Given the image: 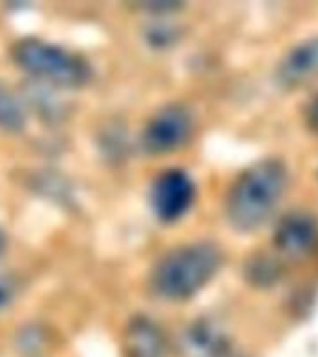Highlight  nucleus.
Wrapping results in <instances>:
<instances>
[{
  "label": "nucleus",
  "instance_id": "1a4fd4ad",
  "mask_svg": "<svg viewBox=\"0 0 318 357\" xmlns=\"http://www.w3.org/2000/svg\"><path fill=\"white\" fill-rule=\"evenodd\" d=\"M188 348L192 357H227L229 344L218 329L199 324L188 333Z\"/></svg>",
  "mask_w": 318,
  "mask_h": 357
},
{
  "label": "nucleus",
  "instance_id": "f03ea898",
  "mask_svg": "<svg viewBox=\"0 0 318 357\" xmlns=\"http://www.w3.org/2000/svg\"><path fill=\"white\" fill-rule=\"evenodd\" d=\"M222 266V251L212 242L179 245L156 262L151 287L167 301H184L199 294Z\"/></svg>",
  "mask_w": 318,
  "mask_h": 357
},
{
  "label": "nucleus",
  "instance_id": "423d86ee",
  "mask_svg": "<svg viewBox=\"0 0 318 357\" xmlns=\"http://www.w3.org/2000/svg\"><path fill=\"white\" fill-rule=\"evenodd\" d=\"M273 248L289 259L309 255L318 244V222L307 212H292L275 225Z\"/></svg>",
  "mask_w": 318,
  "mask_h": 357
},
{
  "label": "nucleus",
  "instance_id": "9d476101",
  "mask_svg": "<svg viewBox=\"0 0 318 357\" xmlns=\"http://www.w3.org/2000/svg\"><path fill=\"white\" fill-rule=\"evenodd\" d=\"M24 127V110L10 88L0 84V128L17 132Z\"/></svg>",
  "mask_w": 318,
  "mask_h": 357
},
{
  "label": "nucleus",
  "instance_id": "6e6552de",
  "mask_svg": "<svg viewBox=\"0 0 318 357\" xmlns=\"http://www.w3.org/2000/svg\"><path fill=\"white\" fill-rule=\"evenodd\" d=\"M127 357H166V339L149 318H134L125 333Z\"/></svg>",
  "mask_w": 318,
  "mask_h": 357
},
{
  "label": "nucleus",
  "instance_id": "0eeeda50",
  "mask_svg": "<svg viewBox=\"0 0 318 357\" xmlns=\"http://www.w3.org/2000/svg\"><path fill=\"white\" fill-rule=\"evenodd\" d=\"M285 88H301L318 82V36L305 39L287 52L278 67Z\"/></svg>",
  "mask_w": 318,
  "mask_h": 357
},
{
  "label": "nucleus",
  "instance_id": "9b49d317",
  "mask_svg": "<svg viewBox=\"0 0 318 357\" xmlns=\"http://www.w3.org/2000/svg\"><path fill=\"white\" fill-rule=\"evenodd\" d=\"M4 300H6V294H4V290L0 289V305H2V303H4Z\"/></svg>",
  "mask_w": 318,
  "mask_h": 357
},
{
  "label": "nucleus",
  "instance_id": "20e7f679",
  "mask_svg": "<svg viewBox=\"0 0 318 357\" xmlns=\"http://www.w3.org/2000/svg\"><path fill=\"white\" fill-rule=\"evenodd\" d=\"M194 116L183 105H169L151 117L142 134V145L151 155H167L181 149L192 136Z\"/></svg>",
  "mask_w": 318,
  "mask_h": 357
},
{
  "label": "nucleus",
  "instance_id": "f8f14e48",
  "mask_svg": "<svg viewBox=\"0 0 318 357\" xmlns=\"http://www.w3.org/2000/svg\"><path fill=\"white\" fill-rule=\"evenodd\" d=\"M2 248H4V238L0 236V253H2Z\"/></svg>",
  "mask_w": 318,
  "mask_h": 357
},
{
  "label": "nucleus",
  "instance_id": "f257e3e1",
  "mask_svg": "<svg viewBox=\"0 0 318 357\" xmlns=\"http://www.w3.org/2000/svg\"><path fill=\"white\" fill-rule=\"evenodd\" d=\"M287 183V167L273 158L245 167L231 183L223 201L229 225L240 233H251L262 227L283 199Z\"/></svg>",
  "mask_w": 318,
  "mask_h": 357
},
{
  "label": "nucleus",
  "instance_id": "7ed1b4c3",
  "mask_svg": "<svg viewBox=\"0 0 318 357\" xmlns=\"http://www.w3.org/2000/svg\"><path fill=\"white\" fill-rule=\"evenodd\" d=\"M11 56L22 71L52 86L78 88L89 80V67L80 56L41 39H22Z\"/></svg>",
  "mask_w": 318,
  "mask_h": 357
},
{
  "label": "nucleus",
  "instance_id": "39448f33",
  "mask_svg": "<svg viewBox=\"0 0 318 357\" xmlns=\"http://www.w3.org/2000/svg\"><path fill=\"white\" fill-rule=\"evenodd\" d=\"M195 184L183 169H166L151 188V206L162 222H177L192 208Z\"/></svg>",
  "mask_w": 318,
  "mask_h": 357
}]
</instances>
